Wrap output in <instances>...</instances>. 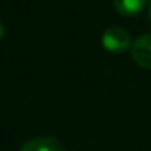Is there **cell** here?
I'll use <instances>...</instances> for the list:
<instances>
[{"label":"cell","mask_w":151,"mask_h":151,"mask_svg":"<svg viewBox=\"0 0 151 151\" xmlns=\"http://www.w3.org/2000/svg\"><path fill=\"white\" fill-rule=\"evenodd\" d=\"M101 42H102V47H104L107 52H112V54H122V52H125L127 49L132 47L130 34L119 26L107 28V29L102 33Z\"/></svg>","instance_id":"6da1fadb"},{"label":"cell","mask_w":151,"mask_h":151,"mask_svg":"<svg viewBox=\"0 0 151 151\" xmlns=\"http://www.w3.org/2000/svg\"><path fill=\"white\" fill-rule=\"evenodd\" d=\"M132 57L141 68L151 70V34H143L132 42Z\"/></svg>","instance_id":"7a4b0ae2"},{"label":"cell","mask_w":151,"mask_h":151,"mask_svg":"<svg viewBox=\"0 0 151 151\" xmlns=\"http://www.w3.org/2000/svg\"><path fill=\"white\" fill-rule=\"evenodd\" d=\"M20 151H63L62 145L50 137H37L26 141Z\"/></svg>","instance_id":"3957f363"},{"label":"cell","mask_w":151,"mask_h":151,"mask_svg":"<svg viewBox=\"0 0 151 151\" xmlns=\"http://www.w3.org/2000/svg\"><path fill=\"white\" fill-rule=\"evenodd\" d=\"M148 0H114V8L124 17H133L146 8Z\"/></svg>","instance_id":"277c9868"},{"label":"cell","mask_w":151,"mask_h":151,"mask_svg":"<svg viewBox=\"0 0 151 151\" xmlns=\"http://www.w3.org/2000/svg\"><path fill=\"white\" fill-rule=\"evenodd\" d=\"M4 34H5V26H4V23L0 21V39L4 37Z\"/></svg>","instance_id":"5b68a950"},{"label":"cell","mask_w":151,"mask_h":151,"mask_svg":"<svg viewBox=\"0 0 151 151\" xmlns=\"http://www.w3.org/2000/svg\"><path fill=\"white\" fill-rule=\"evenodd\" d=\"M148 15H150V21H151V5H150V10H148Z\"/></svg>","instance_id":"8992f818"}]
</instances>
